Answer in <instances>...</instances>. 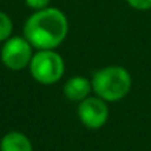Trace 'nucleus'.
Segmentation results:
<instances>
[{
    "label": "nucleus",
    "mask_w": 151,
    "mask_h": 151,
    "mask_svg": "<svg viewBox=\"0 0 151 151\" xmlns=\"http://www.w3.org/2000/svg\"><path fill=\"white\" fill-rule=\"evenodd\" d=\"M109 104L99 96H88L78 106V118L84 127L99 130L109 120Z\"/></svg>",
    "instance_id": "nucleus-5"
},
{
    "label": "nucleus",
    "mask_w": 151,
    "mask_h": 151,
    "mask_svg": "<svg viewBox=\"0 0 151 151\" xmlns=\"http://www.w3.org/2000/svg\"><path fill=\"white\" fill-rule=\"evenodd\" d=\"M34 47L24 36H11L0 50L1 63L11 71H22L29 67L34 56Z\"/></svg>",
    "instance_id": "nucleus-4"
},
{
    "label": "nucleus",
    "mask_w": 151,
    "mask_h": 151,
    "mask_svg": "<svg viewBox=\"0 0 151 151\" xmlns=\"http://www.w3.org/2000/svg\"><path fill=\"white\" fill-rule=\"evenodd\" d=\"M31 76L37 83L51 86L62 80L66 72V63L55 50H37L29 63Z\"/></svg>",
    "instance_id": "nucleus-3"
},
{
    "label": "nucleus",
    "mask_w": 151,
    "mask_h": 151,
    "mask_svg": "<svg viewBox=\"0 0 151 151\" xmlns=\"http://www.w3.org/2000/svg\"><path fill=\"white\" fill-rule=\"evenodd\" d=\"M50 1L51 0H24V3L28 8L34 9V11H37V9H43L46 7L50 6Z\"/></svg>",
    "instance_id": "nucleus-10"
},
{
    "label": "nucleus",
    "mask_w": 151,
    "mask_h": 151,
    "mask_svg": "<svg viewBox=\"0 0 151 151\" xmlns=\"http://www.w3.org/2000/svg\"><path fill=\"white\" fill-rule=\"evenodd\" d=\"M92 91L91 80L82 75H75L66 80L63 87V94L71 102L80 103L86 98L90 96V92Z\"/></svg>",
    "instance_id": "nucleus-6"
},
{
    "label": "nucleus",
    "mask_w": 151,
    "mask_h": 151,
    "mask_svg": "<svg viewBox=\"0 0 151 151\" xmlns=\"http://www.w3.org/2000/svg\"><path fill=\"white\" fill-rule=\"evenodd\" d=\"M92 91L107 103L126 98L131 90L132 78L122 66H107L94 72L91 78Z\"/></svg>",
    "instance_id": "nucleus-2"
},
{
    "label": "nucleus",
    "mask_w": 151,
    "mask_h": 151,
    "mask_svg": "<svg viewBox=\"0 0 151 151\" xmlns=\"http://www.w3.org/2000/svg\"><path fill=\"white\" fill-rule=\"evenodd\" d=\"M68 34V19L62 9L46 7L28 16L23 27V36L35 50H55Z\"/></svg>",
    "instance_id": "nucleus-1"
},
{
    "label": "nucleus",
    "mask_w": 151,
    "mask_h": 151,
    "mask_svg": "<svg viewBox=\"0 0 151 151\" xmlns=\"http://www.w3.org/2000/svg\"><path fill=\"white\" fill-rule=\"evenodd\" d=\"M0 151H34V146L26 134L9 131L0 140Z\"/></svg>",
    "instance_id": "nucleus-7"
},
{
    "label": "nucleus",
    "mask_w": 151,
    "mask_h": 151,
    "mask_svg": "<svg viewBox=\"0 0 151 151\" xmlns=\"http://www.w3.org/2000/svg\"><path fill=\"white\" fill-rule=\"evenodd\" d=\"M130 7L138 11H148L151 9V0H126Z\"/></svg>",
    "instance_id": "nucleus-9"
},
{
    "label": "nucleus",
    "mask_w": 151,
    "mask_h": 151,
    "mask_svg": "<svg viewBox=\"0 0 151 151\" xmlns=\"http://www.w3.org/2000/svg\"><path fill=\"white\" fill-rule=\"evenodd\" d=\"M14 31V23L8 14L4 11H0V42H6L7 39L12 36Z\"/></svg>",
    "instance_id": "nucleus-8"
}]
</instances>
